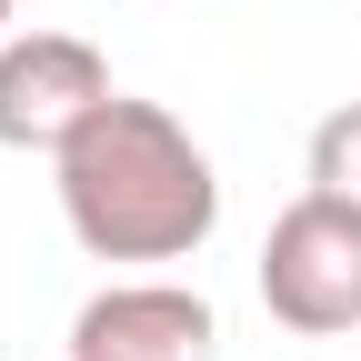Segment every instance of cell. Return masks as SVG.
Returning a JSON list of instances; mask_svg holds the SVG:
<instances>
[{
  "label": "cell",
  "instance_id": "cell-4",
  "mask_svg": "<svg viewBox=\"0 0 361 361\" xmlns=\"http://www.w3.org/2000/svg\"><path fill=\"white\" fill-rule=\"evenodd\" d=\"M211 341H221L211 301L180 281H111L71 322V361H211Z\"/></svg>",
  "mask_w": 361,
  "mask_h": 361
},
{
  "label": "cell",
  "instance_id": "cell-1",
  "mask_svg": "<svg viewBox=\"0 0 361 361\" xmlns=\"http://www.w3.org/2000/svg\"><path fill=\"white\" fill-rule=\"evenodd\" d=\"M51 171H61V221L90 261H191L221 221L211 151L161 101H130V90H111L71 130Z\"/></svg>",
  "mask_w": 361,
  "mask_h": 361
},
{
  "label": "cell",
  "instance_id": "cell-5",
  "mask_svg": "<svg viewBox=\"0 0 361 361\" xmlns=\"http://www.w3.org/2000/svg\"><path fill=\"white\" fill-rule=\"evenodd\" d=\"M311 191H331L361 211V101H341L322 130H311Z\"/></svg>",
  "mask_w": 361,
  "mask_h": 361
},
{
  "label": "cell",
  "instance_id": "cell-3",
  "mask_svg": "<svg viewBox=\"0 0 361 361\" xmlns=\"http://www.w3.org/2000/svg\"><path fill=\"white\" fill-rule=\"evenodd\" d=\"M101 101H111V61L80 30L0 40V151H61Z\"/></svg>",
  "mask_w": 361,
  "mask_h": 361
},
{
  "label": "cell",
  "instance_id": "cell-6",
  "mask_svg": "<svg viewBox=\"0 0 361 361\" xmlns=\"http://www.w3.org/2000/svg\"><path fill=\"white\" fill-rule=\"evenodd\" d=\"M0 30H11V0H0Z\"/></svg>",
  "mask_w": 361,
  "mask_h": 361
},
{
  "label": "cell",
  "instance_id": "cell-2",
  "mask_svg": "<svg viewBox=\"0 0 361 361\" xmlns=\"http://www.w3.org/2000/svg\"><path fill=\"white\" fill-rule=\"evenodd\" d=\"M261 301L281 331H361V211L331 191H301L261 241Z\"/></svg>",
  "mask_w": 361,
  "mask_h": 361
}]
</instances>
